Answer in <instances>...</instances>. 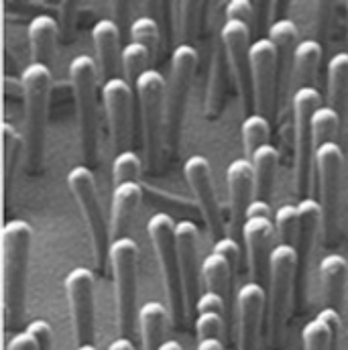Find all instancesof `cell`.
I'll return each instance as SVG.
<instances>
[{
	"label": "cell",
	"mask_w": 348,
	"mask_h": 350,
	"mask_svg": "<svg viewBox=\"0 0 348 350\" xmlns=\"http://www.w3.org/2000/svg\"><path fill=\"white\" fill-rule=\"evenodd\" d=\"M224 350H235V349H224Z\"/></svg>",
	"instance_id": "816d5d0a"
},
{
	"label": "cell",
	"mask_w": 348,
	"mask_h": 350,
	"mask_svg": "<svg viewBox=\"0 0 348 350\" xmlns=\"http://www.w3.org/2000/svg\"><path fill=\"white\" fill-rule=\"evenodd\" d=\"M214 253H220L222 257H226L235 267L239 265V259H241V247H239V243H237L232 237H222V239H218V241L214 243Z\"/></svg>",
	"instance_id": "ee69618b"
},
{
	"label": "cell",
	"mask_w": 348,
	"mask_h": 350,
	"mask_svg": "<svg viewBox=\"0 0 348 350\" xmlns=\"http://www.w3.org/2000/svg\"><path fill=\"white\" fill-rule=\"evenodd\" d=\"M141 120H143V143L147 153V165L153 170L161 155V145L165 141V92L168 80L155 68L147 70L135 84Z\"/></svg>",
	"instance_id": "30bf717a"
},
{
	"label": "cell",
	"mask_w": 348,
	"mask_h": 350,
	"mask_svg": "<svg viewBox=\"0 0 348 350\" xmlns=\"http://www.w3.org/2000/svg\"><path fill=\"white\" fill-rule=\"evenodd\" d=\"M340 124V114L332 106H320L312 116V131H314V145L316 149L324 143L334 141V135Z\"/></svg>",
	"instance_id": "e575fe53"
},
{
	"label": "cell",
	"mask_w": 348,
	"mask_h": 350,
	"mask_svg": "<svg viewBox=\"0 0 348 350\" xmlns=\"http://www.w3.org/2000/svg\"><path fill=\"white\" fill-rule=\"evenodd\" d=\"M235 265L228 261L226 257H222L220 253H210L200 271H202V279L208 287V291H214L218 295H222L228 304L230 293H232V275H235Z\"/></svg>",
	"instance_id": "f546056e"
},
{
	"label": "cell",
	"mask_w": 348,
	"mask_h": 350,
	"mask_svg": "<svg viewBox=\"0 0 348 350\" xmlns=\"http://www.w3.org/2000/svg\"><path fill=\"white\" fill-rule=\"evenodd\" d=\"M299 265L297 249L291 245H277L269 257V293H267V332L271 345H275L281 336L287 306L291 297V285L295 279V271Z\"/></svg>",
	"instance_id": "9c48e42d"
},
{
	"label": "cell",
	"mask_w": 348,
	"mask_h": 350,
	"mask_svg": "<svg viewBox=\"0 0 348 350\" xmlns=\"http://www.w3.org/2000/svg\"><path fill=\"white\" fill-rule=\"evenodd\" d=\"M297 208H299V239H297L295 249L299 255V262L306 265L310 261L312 247H314L318 228L322 224V206L314 198H302Z\"/></svg>",
	"instance_id": "4316f807"
},
{
	"label": "cell",
	"mask_w": 348,
	"mask_h": 350,
	"mask_svg": "<svg viewBox=\"0 0 348 350\" xmlns=\"http://www.w3.org/2000/svg\"><path fill=\"white\" fill-rule=\"evenodd\" d=\"M247 218H275L271 212L269 202H261V200H253L249 210H247Z\"/></svg>",
	"instance_id": "bcb514c9"
},
{
	"label": "cell",
	"mask_w": 348,
	"mask_h": 350,
	"mask_svg": "<svg viewBox=\"0 0 348 350\" xmlns=\"http://www.w3.org/2000/svg\"><path fill=\"white\" fill-rule=\"evenodd\" d=\"M33 243L27 220H8L2 228V308L6 328H16L25 314V283Z\"/></svg>",
	"instance_id": "6da1fadb"
},
{
	"label": "cell",
	"mask_w": 348,
	"mask_h": 350,
	"mask_svg": "<svg viewBox=\"0 0 348 350\" xmlns=\"http://www.w3.org/2000/svg\"><path fill=\"white\" fill-rule=\"evenodd\" d=\"M320 106H322V94L316 86L297 88L291 96L293 131H295V189L299 198H308L312 167L316 165L312 116Z\"/></svg>",
	"instance_id": "ba28073f"
},
{
	"label": "cell",
	"mask_w": 348,
	"mask_h": 350,
	"mask_svg": "<svg viewBox=\"0 0 348 350\" xmlns=\"http://www.w3.org/2000/svg\"><path fill=\"white\" fill-rule=\"evenodd\" d=\"M273 224L277 228V234L281 237V245H297L299 239V208L293 204H283L277 208Z\"/></svg>",
	"instance_id": "d590c367"
},
{
	"label": "cell",
	"mask_w": 348,
	"mask_h": 350,
	"mask_svg": "<svg viewBox=\"0 0 348 350\" xmlns=\"http://www.w3.org/2000/svg\"><path fill=\"white\" fill-rule=\"evenodd\" d=\"M275 224L273 218H247L243 226V239L249 255L251 279L261 283L269 273V257H271V241H273Z\"/></svg>",
	"instance_id": "ffe728a7"
},
{
	"label": "cell",
	"mask_w": 348,
	"mask_h": 350,
	"mask_svg": "<svg viewBox=\"0 0 348 350\" xmlns=\"http://www.w3.org/2000/svg\"><path fill=\"white\" fill-rule=\"evenodd\" d=\"M51 84H53V76L49 68L31 62L23 70L21 88L25 98V155H27V170L31 174L39 172L43 161Z\"/></svg>",
	"instance_id": "7a4b0ae2"
},
{
	"label": "cell",
	"mask_w": 348,
	"mask_h": 350,
	"mask_svg": "<svg viewBox=\"0 0 348 350\" xmlns=\"http://www.w3.org/2000/svg\"><path fill=\"white\" fill-rule=\"evenodd\" d=\"M267 293L261 283L249 281L237 293V318H239V349L255 350Z\"/></svg>",
	"instance_id": "ac0fdd59"
},
{
	"label": "cell",
	"mask_w": 348,
	"mask_h": 350,
	"mask_svg": "<svg viewBox=\"0 0 348 350\" xmlns=\"http://www.w3.org/2000/svg\"><path fill=\"white\" fill-rule=\"evenodd\" d=\"M253 172H255V200L269 202L273 187H275V175L279 167V149L275 145H263L251 157Z\"/></svg>",
	"instance_id": "83f0119b"
},
{
	"label": "cell",
	"mask_w": 348,
	"mask_h": 350,
	"mask_svg": "<svg viewBox=\"0 0 348 350\" xmlns=\"http://www.w3.org/2000/svg\"><path fill=\"white\" fill-rule=\"evenodd\" d=\"M228 57L222 41L216 43L210 59V80H208V94H206V114L208 118H218L224 106V94L228 82Z\"/></svg>",
	"instance_id": "484cf974"
},
{
	"label": "cell",
	"mask_w": 348,
	"mask_h": 350,
	"mask_svg": "<svg viewBox=\"0 0 348 350\" xmlns=\"http://www.w3.org/2000/svg\"><path fill=\"white\" fill-rule=\"evenodd\" d=\"M76 350H98L94 345H90V347H80V349H76Z\"/></svg>",
	"instance_id": "f907efd6"
},
{
	"label": "cell",
	"mask_w": 348,
	"mask_h": 350,
	"mask_svg": "<svg viewBox=\"0 0 348 350\" xmlns=\"http://www.w3.org/2000/svg\"><path fill=\"white\" fill-rule=\"evenodd\" d=\"M328 100L338 114L345 112L348 100V51H338L328 62Z\"/></svg>",
	"instance_id": "1f68e13d"
},
{
	"label": "cell",
	"mask_w": 348,
	"mask_h": 350,
	"mask_svg": "<svg viewBox=\"0 0 348 350\" xmlns=\"http://www.w3.org/2000/svg\"><path fill=\"white\" fill-rule=\"evenodd\" d=\"M226 183H228L232 230L243 234V226L247 222V210L255 193V172H253L251 159H245V157L235 159L226 170Z\"/></svg>",
	"instance_id": "d6986e66"
},
{
	"label": "cell",
	"mask_w": 348,
	"mask_h": 350,
	"mask_svg": "<svg viewBox=\"0 0 348 350\" xmlns=\"http://www.w3.org/2000/svg\"><path fill=\"white\" fill-rule=\"evenodd\" d=\"M224 16H226V21H239V23H245L253 29L255 4L251 0H230L224 6Z\"/></svg>",
	"instance_id": "60d3db41"
},
{
	"label": "cell",
	"mask_w": 348,
	"mask_h": 350,
	"mask_svg": "<svg viewBox=\"0 0 348 350\" xmlns=\"http://www.w3.org/2000/svg\"><path fill=\"white\" fill-rule=\"evenodd\" d=\"M66 181H68L70 191L74 193L78 208L82 212V218L86 222L96 265L102 269L104 262H108V253H110L112 241H110L108 220H106L102 204H100L96 175L92 172V167H88V165H76L68 172Z\"/></svg>",
	"instance_id": "52a82bcc"
},
{
	"label": "cell",
	"mask_w": 348,
	"mask_h": 350,
	"mask_svg": "<svg viewBox=\"0 0 348 350\" xmlns=\"http://www.w3.org/2000/svg\"><path fill=\"white\" fill-rule=\"evenodd\" d=\"M320 59H322V45L316 39H304L297 43L293 55V78L299 84L297 88L314 86Z\"/></svg>",
	"instance_id": "4dcf8cb0"
},
{
	"label": "cell",
	"mask_w": 348,
	"mask_h": 350,
	"mask_svg": "<svg viewBox=\"0 0 348 350\" xmlns=\"http://www.w3.org/2000/svg\"><path fill=\"white\" fill-rule=\"evenodd\" d=\"M108 350H135V345H133V340L131 338H116V340H112L110 342V347Z\"/></svg>",
	"instance_id": "c3c4849f"
},
{
	"label": "cell",
	"mask_w": 348,
	"mask_h": 350,
	"mask_svg": "<svg viewBox=\"0 0 348 350\" xmlns=\"http://www.w3.org/2000/svg\"><path fill=\"white\" fill-rule=\"evenodd\" d=\"M168 310L159 301H147L139 310V330L143 350H161L165 334Z\"/></svg>",
	"instance_id": "f1b7e54d"
},
{
	"label": "cell",
	"mask_w": 348,
	"mask_h": 350,
	"mask_svg": "<svg viewBox=\"0 0 348 350\" xmlns=\"http://www.w3.org/2000/svg\"><path fill=\"white\" fill-rule=\"evenodd\" d=\"M92 43L98 57V68L104 78V82L116 78L118 62H120V27L116 21L100 18L92 27Z\"/></svg>",
	"instance_id": "44dd1931"
},
{
	"label": "cell",
	"mask_w": 348,
	"mask_h": 350,
	"mask_svg": "<svg viewBox=\"0 0 348 350\" xmlns=\"http://www.w3.org/2000/svg\"><path fill=\"white\" fill-rule=\"evenodd\" d=\"M102 100L110 139L114 149L124 151L131 139V116H133V86L124 78H112L102 86Z\"/></svg>",
	"instance_id": "2e32d148"
},
{
	"label": "cell",
	"mask_w": 348,
	"mask_h": 350,
	"mask_svg": "<svg viewBox=\"0 0 348 350\" xmlns=\"http://www.w3.org/2000/svg\"><path fill=\"white\" fill-rule=\"evenodd\" d=\"M198 62H200L198 51L189 43H179L172 53L168 92H165V145L172 151H175L181 137L183 114H185L187 96L191 90V80Z\"/></svg>",
	"instance_id": "8992f818"
},
{
	"label": "cell",
	"mask_w": 348,
	"mask_h": 350,
	"mask_svg": "<svg viewBox=\"0 0 348 350\" xmlns=\"http://www.w3.org/2000/svg\"><path fill=\"white\" fill-rule=\"evenodd\" d=\"M340 330V312L334 308H322L314 320L302 330L304 350H334Z\"/></svg>",
	"instance_id": "cb8c5ba5"
},
{
	"label": "cell",
	"mask_w": 348,
	"mask_h": 350,
	"mask_svg": "<svg viewBox=\"0 0 348 350\" xmlns=\"http://www.w3.org/2000/svg\"><path fill=\"white\" fill-rule=\"evenodd\" d=\"M94 285L96 275L86 267L72 269L64 281L78 349L94 345Z\"/></svg>",
	"instance_id": "4fadbf2b"
},
{
	"label": "cell",
	"mask_w": 348,
	"mask_h": 350,
	"mask_svg": "<svg viewBox=\"0 0 348 350\" xmlns=\"http://www.w3.org/2000/svg\"><path fill=\"white\" fill-rule=\"evenodd\" d=\"M2 143H4V177L8 183L12 165H14V157H16L18 147H21V137H18L16 129L8 122L2 124Z\"/></svg>",
	"instance_id": "ab89813d"
},
{
	"label": "cell",
	"mask_w": 348,
	"mask_h": 350,
	"mask_svg": "<svg viewBox=\"0 0 348 350\" xmlns=\"http://www.w3.org/2000/svg\"><path fill=\"white\" fill-rule=\"evenodd\" d=\"M27 332L33 334V338L37 340L39 350H51L53 349V330L45 320H35L27 326Z\"/></svg>",
	"instance_id": "7bdbcfd3"
},
{
	"label": "cell",
	"mask_w": 348,
	"mask_h": 350,
	"mask_svg": "<svg viewBox=\"0 0 348 350\" xmlns=\"http://www.w3.org/2000/svg\"><path fill=\"white\" fill-rule=\"evenodd\" d=\"M175 245L179 255V269L185 289V301H187V314H193L200 301V275L198 269V228L189 220H179L175 224Z\"/></svg>",
	"instance_id": "e0dca14e"
},
{
	"label": "cell",
	"mask_w": 348,
	"mask_h": 350,
	"mask_svg": "<svg viewBox=\"0 0 348 350\" xmlns=\"http://www.w3.org/2000/svg\"><path fill=\"white\" fill-rule=\"evenodd\" d=\"M241 137H243V147L251 159L257 149H261L263 145H269V137H271L269 118L257 112L247 114V118L241 124Z\"/></svg>",
	"instance_id": "836d02e7"
},
{
	"label": "cell",
	"mask_w": 348,
	"mask_h": 350,
	"mask_svg": "<svg viewBox=\"0 0 348 350\" xmlns=\"http://www.w3.org/2000/svg\"><path fill=\"white\" fill-rule=\"evenodd\" d=\"M151 62H153L151 51H149L145 45L135 43V41L126 43V45L122 47V53H120V68H122L124 80H126L131 86H135V84L139 82V78H141L147 70H151Z\"/></svg>",
	"instance_id": "d6a6232c"
},
{
	"label": "cell",
	"mask_w": 348,
	"mask_h": 350,
	"mask_svg": "<svg viewBox=\"0 0 348 350\" xmlns=\"http://www.w3.org/2000/svg\"><path fill=\"white\" fill-rule=\"evenodd\" d=\"M220 41L226 49L230 72L239 88L243 110L251 112L255 108L253 78H251V27L239 21H224L220 27ZM253 114V112H251Z\"/></svg>",
	"instance_id": "7c38bea8"
},
{
	"label": "cell",
	"mask_w": 348,
	"mask_h": 350,
	"mask_svg": "<svg viewBox=\"0 0 348 350\" xmlns=\"http://www.w3.org/2000/svg\"><path fill=\"white\" fill-rule=\"evenodd\" d=\"M70 80L74 88L80 143L86 165L98 161V68L90 55H78L70 64Z\"/></svg>",
	"instance_id": "5b68a950"
},
{
	"label": "cell",
	"mask_w": 348,
	"mask_h": 350,
	"mask_svg": "<svg viewBox=\"0 0 348 350\" xmlns=\"http://www.w3.org/2000/svg\"><path fill=\"white\" fill-rule=\"evenodd\" d=\"M343 165L345 153L336 141L324 143L316 149V170L320 181V206H322V228L326 243H332L336 237L338 220V202L343 185Z\"/></svg>",
	"instance_id": "8fae6325"
},
{
	"label": "cell",
	"mask_w": 348,
	"mask_h": 350,
	"mask_svg": "<svg viewBox=\"0 0 348 350\" xmlns=\"http://www.w3.org/2000/svg\"><path fill=\"white\" fill-rule=\"evenodd\" d=\"M277 74L279 55L277 47L269 37H261L251 45V78L257 114L265 118L273 114L277 106Z\"/></svg>",
	"instance_id": "5bb4252c"
},
{
	"label": "cell",
	"mask_w": 348,
	"mask_h": 350,
	"mask_svg": "<svg viewBox=\"0 0 348 350\" xmlns=\"http://www.w3.org/2000/svg\"><path fill=\"white\" fill-rule=\"evenodd\" d=\"M224 328H226V318L220 316V314H198V318H196V336H198V342L200 340H208V338L222 340Z\"/></svg>",
	"instance_id": "f35d334b"
},
{
	"label": "cell",
	"mask_w": 348,
	"mask_h": 350,
	"mask_svg": "<svg viewBox=\"0 0 348 350\" xmlns=\"http://www.w3.org/2000/svg\"><path fill=\"white\" fill-rule=\"evenodd\" d=\"M6 350H39V345H37V340L33 338L31 332L23 330V332H16V334L8 340Z\"/></svg>",
	"instance_id": "f6af8a7d"
},
{
	"label": "cell",
	"mask_w": 348,
	"mask_h": 350,
	"mask_svg": "<svg viewBox=\"0 0 348 350\" xmlns=\"http://www.w3.org/2000/svg\"><path fill=\"white\" fill-rule=\"evenodd\" d=\"M198 314H220L226 318V299L214 291H206L200 295V301H198V308H196Z\"/></svg>",
	"instance_id": "b9f144b4"
},
{
	"label": "cell",
	"mask_w": 348,
	"mask_h": 350,
	"mask_svg": "<svg viewBox=\"0 0 348 350\" xmlns=\"http://www.w3.org/2000/svg\"><path fill=\"white\" fill-rule=\"evenodd\" d=\"M131 37H133L135 43L145 45L151 51V57H155L157 47H159L161 31H159V25H157V21L153 16L145 14V16L135 18L133 25H131Z\"/></svg>",
	"instance_id": "74e56055"
},
{
	"label": "cell",
	"mask_w": 348,
	"mask_h": 350,
	"mask_svg": "<svg viewBox=\"0 0 348 350\" xmlns=\"http://www.w3.org/2000/svg\"><path fill=\"white\" fill-rule=\"evenodd\" d=\"M183 175L196 196V202L200 206V212L206 220V226L210 234L218 241L224 234V220L218 204V196L214 189V179H212V165L204 155H191L185 165Z\"/></svg>",
	"instance_id": "9a60e30c"
},
{
	"label": "cell",
	"mask_w": 348,
	"mask_h": 350,
	"mask_svg": "<svg viewBox=\"0 0 348 350\" xmlns=\"http://www.w3.org/2000/svg\"><path fill=\"white\" fill-rule=\"evenodd\" d=\"M320 281L326 308L340 310L348 281V262L343 255L330 253L320 261Z\"/></svg>",
	"instance_id": "d4e9b609"
},
{
	"label": "cell",
	"mask_w": 348,
	"mask_h": 350,
	"mask_svg": "<svg viewBox=\"0 0 348 350\" xmlns=\"http://www.w3.org/2000/svg\"><path fill=\"white\" fill-rule=\"evenodd\" d=\"M141 170H143V163H141L139 155L131 149H124L112 161V181H114V185L139 183Z\"/></svg>",
	"instance_id": "8d00e7d4"
},
{
	"label": "cell",
	"mask_w": 348,
	"mask_h": 350,
	"mask_svg": "<svg viewBox=\"0 0 348 350\" xmlns=\"http://www.w3.org/2000/svg\"><path fill=\"white\" fill-rule=\"evenodd\" d=\"M27 35H29L33 62L51 70L55 62V47L59 37V27L55 18L49 14H37L35 18H31L27 27Z\"/></svg>",
	"instance_id": "7402d4cb"
},
{
	"label": "cell",
	"mask_w": 348,
	"mask_h": 350,
	"mask_svg": "<svg viewBox=\"0 0 348 350\" xmlns=\"http://www.w3.org/2000/svg\"><path fill=\"white\" fill-rule=\"evenodd\" d=\"M161 350H183V347H181L177 340H165V342H163V347H161Z\"/></svg>",
	"instance_id": "681fc988"
},
{
	"label": "cell",
	"mask_w": 348,
	"mask_h": 350,
	"mask_svg": "<svg viewBox=\"0 0 348 350\" xmlns=\"http://www.w3.org/2000/svg\"><path fill=\"white\" fill-rule=\"evenodd\" d=\"M143 187L141 183H120L112 189V208H110V232L114 239L126 237V230L133 222V216L141 204Z\"/></svg>",
	"instance_id": "603a6c76"
},
{
	"label": "cell",
	"mask_w": 348,
	"mask_h": 350,
	"mask_svg": "<svg viewBox=\"0 0 348 350\" xmlns=\"http://www.w3.org/2000/svg\"><path fill=\"white\" fill-rule=\"evenodd\" d=\"M175 224L170 214L157 212L147 222V232L153 243L159 269L163 275L168 301H170V316L175 328H183L185 316H187V301H185V289L179 269V255L175 245Z\"/></svg>",
	"instance_id": "3957f363"
},
{
	"label": "cell",
	"mask_w": 348,
	"mask_h": 350,
	"mask_svg": "<svg viewBox=\"0 0 348 350\" xmlns=\"http://www.w3.org/2000/svg\"><path fill=\"white\" fill-rule=\"evenodd\" d=\"M198 350H224V345L218 338H208L198 342Z\"/></svg>",
	"instance_id": "7dc6e473"
},
{
	"label": "cell",
	"mask_w": 348,
	"mask_h": 350,
	"mask_svg": "<svg viewBox=\"0 0 348 350\" xmlns=\"http://www.w3.org/2000/svg\"><path fill=\"white\" fill-rule=\"evenodd\" d=\"M108 262L116 287V322L122 338H131L137 312V275H139V245L131 237L114 239L110 245Z\"/></svg>",
	"instance_id": "277c9868"
}]
</instances>
